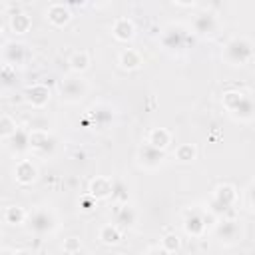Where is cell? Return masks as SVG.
<instances>
[{
  "label": "cell",
  "instance_id": "1",
  "mask_svg": "<svg viewBox=\"0 0 255 255\" xmlns=\"http://www.w3.org/2000/svg\"><path fill=\"white\" fill-rule=\"evenodd\" d=\"M223 58L231 66H243L253 58V46L247 38H231L223 48Z\"/></svg>",
  "mask_w": 255,
  "mask_h": 255
},
{
  "label": "cell",
  "instance_id": "2",
  "mask_svg": "<svg viewBox=\"0 0 255 255\" xmlns=\"http://www.w3.org/2000/svg\"><path fill=\"white\" fill-rule=\"evenodd\" d=\"M223 106L239 120L243 122H249L253 118V106H251V100L239 92H225L223 94Z\"/></svg>",
  "mask_w": 255,
  "mask_h": 255
},
{
  "label": "cell",
  "instance_id": "3",
  "mask_svg": "<svg viewBox=\"0 0 255 255\" xmlns=\"http://www.w3.org/2000/svg\"><path fill=\"white\" fill-rule=\"evenodd\" d=\"M86 92H88V84L80 76H68L60 84V96L66 102H78L86 96Z\"/></svg>",
  "mask_w": 255,
  "mask_h": 255
},
{
  "label": "cell",
  "instance_id": "4",
  "mask_svg": "<svg viewBox=\"0 0 255 255\" xmlns=\"http://www.w3.org/2000/svg\"><path fill=\"white\" fill-rule=\"evenodd\" d=\"M235 199H237L235 187L229 185V183H223V185H217L215 187V191H213V203L211 205H217L215 211H219V209H227L229 205H233Z\"/></svg>",
  "mask_w": 255,
  "mask_h": 255
},
{
  "label": "cell",
  "instance_id": "5",
  "mask_svg": "<svg viewBox=\"0 0 255 255\" xmlns=\"http://www.w3.org/2000/svg\"><path fill=\"white\" fill-rule=\"evenodd\" d=\"M30 227L36 233H48L56 227V217L48 209H38L30 215Z\"/></svg>",
  "mask_w": 255,
  "mask_h": 255
},
{
  "label": "cell",
  "instance_id": "6",
  "mask_svg": "<svg viewBox=\"0 0 255 255\" xmlns=\"http://www.w3.org/2000/svg\"><path fill=\"white\" fill-rule=\"evenodd\" d=\"M26 56H28V52H26V46L24 44H20V42H8L6 46H4V60H6V66H20V64H24L26 62Z\"/></svg>",
  "mask_w": 255,
  "mask_h": 255
},
{
  "label": "cell",
  "instance_id": "7",
  "mask_svg": "<svg viewBox=\"0 0 255 255\" xmlns=\"http://www.w3.org/2000/svg\"><path fill=\"white\" fill-rule=\"evenodd\" d=\"M163 159H165L163 151H159V149H155V147H151V145H147V143L139 149V163H141L145 169H157V167L163 163Z\"/></svg>",
  "mask_w": 255,
  "mask_h": 255
},
{
  "label": "cell",
  "instance_id": "8",
  "mask_svg": "<svg viewBox=\"0 0 255 255\" xmlns=\"http://www.w3.org/2000/svg\"><path fill=\"white\" fill-rule=\"evenodd\" d=\"M88 191H90V197H94V199H106L114 191V181L110 177L98 175L96 179L90 181V189Z\"/></svg>",
  "mask_w": 255,
  "mask_h": 255
},
{
  "label": "cell",
  "instance_id": "9",
  "mask_svg": "<svg viewBox=\"0 0 255 255\" xmlns=\"http://www.w3.org/2000/svg\"><path fill=\"white\" fill-rule=\"evenodd\" d=\"M46 18H48V22L54 24V26H64V24L70 22L72 14H70V8H68L66 4L56 2V4H50V6H48V10H46Z\"/></svg>",
  "mask_w": 255,
  "mask_h": 255
},
{
  "label": "cell",
  "instance_id": "10",
  "mask_svg": "<svg viewBox=\"0 0 255 255\" xmlns=\"http://www.w3.org/2000/svg\"><path fill=\"white\" fill-rule=\"evenodd\" d=\"M112 34H114L116 40L128 42V40H131V38L135 36V26H133V22H131L129 18H124V16H122V18H118V20L114 22Z\"/></svg>",
  "mask_w": 255,
  "mask_h": 255
},
{
  "label": "cell",
  "instance_id": "11",
  "mask_svg": "<svg viewBox=\"0 0 255 255\" xmlns=\"http://www.w3.org/2000/svg\"><path fill=\"white\" fill-rule=\"evenodd\" d=\"M26 100L34 106V108H44L50 102V90L44 84H34L26 90Z\"/></svg>",
  "mask_w": 255,
  "mask_h": 255
},
{
  "label": "cell",
  "instance_id": "12",
  "mask_svg": "<svg viewBox=\"0 0 255 255\" xmlns=\"http://www.w3.org/2000/svg\"><path fill=\"white\" fill-rule=\"evenodd\" d=\"M14 175H16V181H18V183L30 185L32 181H36L38 169H36V165H34L32 161L22 159V161H18V165H16V169H14Z\"/></svg>",
  "mask_w": 255,
  "mask_h": 255
},
{
  "label": "cell",
  "instance_id": "13",
  "mask_svg": "<svg viewBox=\"0 0 255 255\" xmlns=\"http://www.w3.org/2000/svg\"><path fill=\"white\" fill-rule=\"evenodd\" d=\"M169 143H171V131L165 128H153L147 135V145H151L159 151H163Z\"/></svg>",
  "mask_w": 255,
  "mask_h": 255
},
{
  "label": "cell",
  "instance_id": "14",
  "mask_svg": "<svg viewBox=\"0 0 255 255\" xmlns=\"http://www.w3.org/2000/svg\"><path fill=\"white\" fill-rule=\"evenodd\" d=\"M118 64H120L124 70H137V68L143 64V60H141V54H139L137 50H133V48H126V50L120 52V56H118Z\"/></svg>",
  "mask_w": 255,
  "mask_h": 255
},
{
  "label": "cell",
  "instance_id": "15",
  "mask_svg": "<svg viewBox=\"0 0 255 255\" xmlns=\"http://www.w3.org/2000/svg\"><path fill=\"white\" fill-rule=\"evenodd\" d=\"M205 217L199 213V211H187L185 213V223H183V227H185V231L189 233V235H201L203 233V229H205Z\"/></svg>",
  "mask_w": 255,
  "mask_h": 255
},
{
  "label": "cell",
  "instance_id": "16",
  "mask_svg": "<svg viewBox=\"0 0 255 255\" xmlns=\"http://www.w3.org/2000/svg\"><path fill=\"white\" fill-rule=\"evenodd\" d=\"M98 239H100L104 245H116V243H120V239H122V231L118 229L116 223H106V225L100 227Z\"/></svg>",
  "mask_w": 255,
  "mask_h": 255
},
{
  "label": "cell",
  "instance_id": "17",
  "mask_svg": "<svg viewBox=\"0 0 255 255\" xmlns=\"http://www.w3.org/2000/svg\"><path fill=\"white\" fill-rule=\"evenodd\" d=\"M68 66H70V70H72L74 74L86 72L88 66H90V56H88V52H84V50L74 52V54L70 56V60H68Z\"/></svg>",
  "mask_w": 255,
  "mask_h": 255
},
{
  "label": "cell",
  "instance_id": "18",
  "mask_svg": "<svg viewBox=\"0 0 255 255\" xmlns=\"http://www.w3.org/2000/svg\"><path fill=\"white\" fill-rule=\"evenodd\" d=\"M26 217H28V213H26V209L20 207V205H10V207H6V211H4V221H6L8 225H22V223L26 221Z\"/></svg>",
  "mask_w": 255,
  "mask_h": 255
},
{
  "label": "cell",
  "instance_id": "19",
  "mask_svg": "<svg viewBox=\"0 0 255 255\" xmlns=\"http://www.w3.org/2000/svg\"><path fill=\"white\" fill-rule=\"evenodd\" d=\"M30 26H32V20H30L28 14L18 12V14H12V16H10V28H12V32H16V34H26V32L30 30Z\"/></svg>",
  "mask_w": 255,
  "mask_h": 255
},
{
  "label": "cell",
  "instance_id": "20",
  "mask_svg": "<svg viewBox=\"0 0 255 255\" xmlns=\"http://www.w3.org/2000/svg\"><path fill=\"white\" fill-rule=\"evenodd\" d=\"M193 26H195V32L201 34V36L213 34V30H215V18H213L211 14H199V16L195 18Z\"/></svg>",
  "mask_w": 255,
  "mask_h": 255
},
{
  "label": "cell",
  "instance_id": "21",
  "mask_svg": "<svg viewBox=\"0 0 255 255\" xmlns=\"http://www.w3.org/2000/svg\"><path fill=\"white\" fill-rule=\"evenodd\" d=\"M195 157H197V149H195L193 143H181V145H177V149H175V159H177V161L189 163V161H193Z\"/></svg>",
  "mask_w": 255,
  "mask_h": 255
},
{
  "label": "cell",
  "instance_id": "22",
  "mask_svg": "<svg viewBox=\"0 0 255 255\" xmlns=\"http://www.w3.org/2000/svg\"><path fill=\"white\" fill-rule=\"evenodd\" d=\"M16 131H18L16 122H14L10 116H0V139L12 137Z\"/></svg>",
  "mask_w": 255,
  "mask_h": 255
},
{
  "label": "cell",
  "instance_id": "23",
  "mask_svg": "<svg viewBox=\"0 0 255 255\" xmlns=\"http://www.w3.org/2000/svg\"><path fill=\"white\" fill-rule=\"evenodd\" d=\"M135 221V213L129 205H122L118 207L116 211V223H122V225H131Z\"/></svg>",
  "mask_w": 255,
  "mask_h": 255
},
{
  "label": "cell",
  "instance_id": "24",
  "mask_svg": "<svg viewBox=\"0 0 255 255\" xmlns=\"http://www.w3.org/2000/svg\"><path fill=\"white\" fill-rule=\"evenodd\" d=\"M179 247H181V239H179L175 233L163 235V239H161V249H163L165 253H175Z\"/></svg>",
  "mask_w": 255,
  "mask_h": 255
},
{
  "label": "cell",
  "instance_id": "25",
  "mask_svg": "<svg viewBox=\"0 0 255 255\" xmlns=\"http://www.w3.org/2000/svg\"><path fill=\"white\" fill-rule=\"evenodd\" d=\"M217 233H219V237H221V239L233 241V239L237 237V225H235V221H225L223 225H219Z\"/></svg>",
  "mask_w": 255,
  "mask_h": 255
},
{
  "label": "cell",
  "instance_id": "26",
  "mask_svg": "<svg viewBox=\"0 0 255 255\" xmlns=\"http://www.w3.org/2000/svg\"><path fill=\"white\" fill-rule=\"evenodd\" d=\"M28 143H30V147H44V145H48V133L42 129H34L28 135Z\"/></svg>",
  "mask_w": 255,
  "mask_h": 255
},
{
  "label": "cell",
  "instance_id": "27",
  "mask_svg": "<svg viewBox=\"0 0 255 255\" xmlns=\"http://www.w3.org/2000/svg\"><path fill=\"white\" fill-rule=\"evenodd\" d=\"M62 249H64L68 255H74V253H78V251L82 249V241H80V237H68V239H64V243H62Z\"/></svg>",
  "mask_w": 255,
  "mask_h": 255
},
{
  "label": "cell",
  "instance_id": "28",
  "mask_svg": "<svg viewBox=\"0 0 255 255\" xmlns=\"http://www.w3.org/2000/svg\"><path fill=\"white\" fill-rule=\"evenodd\" d=\"M80 203H82V209H84V211H92V205H94V197H84Z\"/></svg>",
  "mask_w": 255,
  "mask_h": 255
},
{
  "label": "cell",
  "instance_id": "29",
  "mask_svg": "<svg viewBox=\"0 0 255 255\" xmlns=\"http://www.w3.org/2000/svg\"><path fill=\"white\" fill-rule=\"evenodd\" d=\"M145 255H169V253H165L161 247H149Z\"/></svg>",
  "mask_w": 255,
  "mask_h": 255
},
{
  "label": "cell",
  "instance_id": "30",
  "mask_svg": "<svg viewBox=\"0 0 255 255\" xmlns=\"http://www.w3.org/2000/svg\"><path fill=\"white\" fill-rule=\"evenodd\" d=\"M14 255H30L28 251H18V253H14Z\"/></svg>",
  "mask_w": 255,
  "mask_h": 255
},
{
  "label": "cell",
  "instance_id": "31",
  "mask_svg": "<svg viewBox=\"0 0 255 255\" xmlns=\"http://www.w3.org/2000/svg\"><path fill=\"white\" fill-rule=\"evenodd\" d=\"M0 255H12L10 251H0Z\"/></svg>",
  "mask_w": 255,
  "mask_h": 255
},
{
  "label": "cell",
  "instance_id": "32",
  "mask_svg": "<svg viewBox=\"0 0 255 255\" xmlns=\"http://www.w3.org/2000/svg\"><path fill=\"white\" fill-rule=\"evenodd\" d=\"M0 34H2V24H0Z\"/></svg>",
  "mask_w": 255,
  "mask_h": 255
}]
</instances>
